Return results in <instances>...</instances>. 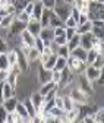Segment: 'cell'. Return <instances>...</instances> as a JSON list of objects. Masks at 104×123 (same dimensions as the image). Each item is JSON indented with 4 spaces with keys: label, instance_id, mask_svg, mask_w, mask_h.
I'll return each instance as SVG.
<instances>
[{
    "label": "cell",
    "instance_id": "ee69618b",
    "mask_svg": "<svg viewBox=\"0 0 104 123\" xmlns=\"http://www.w3.org/2000/svg\"><path fill=\"white\" fill-rule=\"evenodd\" d=\"M94 2H100V3H104V0H94Z\"/></svg>",
    "mask_w": 104,
    "mask_h": 123
},
{
    "label": "cell",
    "instance_id": "484cf974",
    "mask_svg": "<svg viewBox=\"0 0 104 123\" xmlns=\"http://www.w3.org/2000/svg\"><path fill=\"white\" fill-rule=\"evenodd\" d=\"M38 59H40V51H38L35 47H31L29 53L26 54V60H28V63H34V62H38Z\"/></svg>",
    "mask_w": 104,
    "mask_h": 123
},
{
    "label": "cell",
    "instance_id": "ba28073f",
    "mask_svg": "<svg viewBox=\"0 0 104 123\" xmlns=\"http://www.w3.org/2000/svg\"><path fill=\"white\" fill-rule=\"evenodd\" d=\"M41 22L38 21V19H34V18H31L29 16V19H28V22H26V26H25V29H28L29 32H31L34 37H37L38 34H40V31H41Z\"/></svg>",
    "mask_w": 104,
    "mask_h": 123
},
{
    "label": "cell",
    "instance_id": "5b68a950",
    "mask_svg": "<svg viewBox=\"0 0 104 123\" xmlns=\"http://www.w3.org/2000/svg\"><path fill=\"white\" fill-rule=\"evenodd\" d=\"M82 73H84L90 81H95V79L103 78V69H98V68H95V66H92V65H86Z\"/></svg>",
    "mask_w": 104,
    "mask_h": 123
},
{
    "label": "cell",
    "instance_id": "6da1fadb",
    "mask_svg": "<svg viewBox=\"0 0 104 123\" xmlns=\"http://www.w3.org/2000/svg\"><path fill=\"white\" fill-rule=\"evenodd\" d=\"M59 18H60L63 22L66 18L70 16V12H72V5L67 3L66 0H56V3H54V7L51 9Z\"/></svg>",
    "mask_w": 104,
    "mask_h": 123
},
{
    "label": "cell",
    "instance_id": "836d02e7",
    "mask_svg": "<svg viewBox=\"0 0 104 123\" xmlns=\"http://www.w3.org/2000/svg\"><path fill=\"white\" fill-rule=\"evenodd\" d=\"M54 119H57V117H60V116H63L65 114V111L62 110V109H59V107H56V105H53V107H50V109L47 110Z\"/></svg>",
    "mask_w": 104,
    "mask_h": 123
},
{
    "label": "cell",
    "instance_id": "74e56055",
    "mask_svg": "<svg viewBox=\"0 0 104 123\" xmlns=\"http://www.w3.org/2000/svg\"><path fill=\"white\" fill-rule=\"evenodd\" d=\"M34 47H35V49H37L40 53H41V51H43V49H44V41H43V40H41L38 35L35 37V41H34Z\"/></svg>",
    "mask_w": 104,
    "mask_h": 123
},
{
    "label": "cell",
    "instance_id": "7bdbcfd3",
    "mask_svg": "<svg viewBox=\"0 0 104 123\" xmlns=\"http://www.w3.org/2000/svg\"><path fill=\"white\" fill-rule=\"evenodd\" d=\"M76 34V31H75V28H66V32H65V35H66V38L69 40L70 37H73Z\"/></svg>",
    "mask_w": 104,
    "mask_h": 123
},
{
    "label": "cell",
    "instance_id": "7c38bea8",
    "mask_svg": "<svg viewBox=\"0 0 104 123\" xmlns=\"http://www.w3.org/2000/svg\"><path fill=\"white\" fill-rule=\"evenodd\" d=\"M65 119H66V122H70V123L79 122V120H81V116H79V105H76L75 109H72V110H69V111H65Z\"/></svg>",
    "mask_w": 104,
    "mask_h": 123
},
{
    "label": "cell",
    "instance_id": "4316f807",
    "mask_svg": "<svg viewBox=\"0 0 104 123\" xmlns=\"http://www.w3.org/2000/svg\"><path fill=\"white\" fill-rule=\"evenodd\" d=\"M104 120V109L100 105L98 109L92 113V123H101Z\"/></svg>",
    "mask_w": 104,
    "mask_h": 123
},
{
    "label": "cell",
    "instance_id": "8fae6325",
    "mask_svg": "<svg viewBox=\"0 0 104 123\" xmlns=\"http://www.w3.org/2000/svg\"><path fill=\"white\" fill-rule=\"evenodd\" d=\"M56 88H57V84H54L53 81H50V82H46V84H40L37 91L40 92L43 97H46L49 92H51V91H53V89H56Z\"/></svg>",
    "mask_w": 104,
    "mask_h": 123
},
{
    "label": "cell",
    "instance_id": "7402d4cb",
    "mask_svg": "<svg viewBox=\"0 0 104 123\" xmlns=\"http://www.w3.org/2000/svg\"><path fill=\"white\" fill-rule=\"evenodd\" d=\"M62 100H63V111H69L72 109H75V107L78 104H75V101H73L67 94L66 95H62Z\"/></svg>",
    "mask_w": 104,
    "mask_h": 123
},
{
    "label": "cell",
    "instance_id": "1f68e13d",
    "mask_svg": "<svg viewBox=\"0 0 104 123\" xmlns=\"http://www.w3.org/2000/svg\"><path fill=\"white\" fill-rule=\"evenodd\" d=\"M56 57H57V54H56V53L50 54L49 60H47L44 65H41V66H43V68H46V69H49V70H53V69H54V63H56Z\"/></svg>",
    "mask_w": 104,
    "mask_h": 123
},
{
    "label": "cell",
    "instance_id": "d4e9b609",
    "mask_svg": "<svg viewBox=\"0 0 104 123\" xmlns=\"http://www.w3.org/2000/svg\"><path fill=\"white\" fill-rule=\"evenodd\" d=\"M100 53L95 50V49H90V50H86V57H85V63L86 65H92L94 63V60L97 59Z\"/></svg>",
    "mask_w": 104,
    "mask_h": 123
},
{
    "label": "cell",
    "instance_id": "30bf717a",
    "mask_svg": "<svg viewBox=\"0 0 104 123\" xmlns=\"http://www.w3.org/2000/svg\"><path fill=\"white\" fill-rule=\"evenodd\" d=\"M15 111L19 114V117H21V122H22V123H29V122H31V117L28 116L26 109H25V105H24V103H22V101H19V100H18V104H16V107H15Z\"/></svg>",
    "mask_w": 104,
    "mask_h": 123
},
{
    "label": "cell",
    "instance_id": "ac0fdd59",
    "mask_svg": "<svg viewBox=\"0 0 104 123\" xmlns=\"http://www.w3.org/2000/svg\"><path fill=\"white\" fill-rule=\"evenodd\" d=\"M43 10H44V6L41 5V2L35 0V2H34V7H32V12H31V15H29V16L34 18V19H38V21H40L41 15H43Z\"/></svg>",
    "mask_w": 104,
    "mask_h": 123
},
{
    "label": "cell",
    "instance_id": "2e32d148",
    "mask_svg": "<svg viewBox=\"0 0 104 123\" xmlns=\"http://www.w3.org/2000/svg\"><path fill=\"white\" fill-rule=\"evenodd\" d=\"M16 104H18V98L16 97H9V98H6V100H3V103H2V105L5 107V110L6 111H15V107H16Z\"/></svg>",
    "mask_w": 104,
    "mask_h": 123
},
{
    "label": "cell",
    "instance_id": "4fadbf2b",
    "mask_svg": "<svg viewBox=\"0 0 104 123\" xmlns=\"http://www.w3.org/2000/svg\"><path fill=\"white\" fill-rule=\"evenodd\" d=\"M2 94H3V100L9 98V97H13L15 95V86H12L7 81L2 82ZM3 103V101H2Z\"/></svg>",
    "mask_w": 104,
    "mask_h": 123
},
{
    "label": "cell",
    "instance_id": "603a6c76",
    "mask_svg": "<svg viewBox=\"0 0 104 123\" xmlns=\"http://www.w3.org/2000/svg\"><path fill=\"white\" fill-rule=\"evenodd\" d=\"M70 56H73V57H76V59H79V60L85 62V57H86V50H85V49H82L81 45H78L76 49L70 50Z\"/></svg>",
    "mask_w": 104,
    "mask_h": 123
},
{
    "label": "cell",
    "instance_id": "277c9868",
    "mask_svg": "<svg viewBox=\"0 0 104 123\" xmlns=\"http://www.w3.org/2000/svg\"><path fill=\"white\" fill-rule=\"evenodd\" d=\"M66 62H67V68H69L73 73H75V75L82 73L84 69H85V66H86L85 62H82V60H79V59H76V57H73V56H69V57L66 59Z\"/></svg>",
    "mask_w": 104,
    "mask_h": 123
},
{
    "label": "cell",
    "instance_id": "60d3db41",
    "mask_svg": "<svg viewBox=\"0 0 104 123\" xmlns=\"http://www.w3.org/2000/svg\"><path fill=\"white\" fill-rule=\"evenodd\" d=\"M6 114H7V111L5 110V107L0 104V123H6Z\"/></svg>",
    "mask_w": 104,
    "mask_h": 123
},
{
    "label": "cell",
    "instance_id": "8d00e7d4",
    "mask_svg": "<svg viewBox=\"0 0 104 123\" xmlns=\"http://www.w3.org/2000/svg\"><path fill=\"white\" fill-rule=\"evenodd\" d=\"M63 25H65V28H76V21L73 19L72 16H69V18L65 19Z\"/></svg>",
    "mask_w": 104,
    "mask_h": 123
},
{
    "label": "cell",
    "instance_id": "ffe728a7",
    "mask_svg": "<svg viewBox=\"0 0 104 123\" xmlns=\"http://www.w3.org/2000/svg\"><path fill=\"white\" fill-rule=\"evenodd\" d=\"M91 28H92V22L88 19L86 22H84V24H81V25H76V28H75V31H76V34H85V32H91Z\"/></svg>",
    "mask_w": 104,
    "mask_h": 123
},
{
    "label": "cell",
    "instance_id": "b9f144b4",
    "mask_svg": "<svg viewBox=\"0 0 104 123\" xmlns=\"http://www.w3.org/2000/svg\"><path fill=\"white\" fill-rule=\"evenodd\" d=\"M7 78H9V70L0 69V82H5V81H7Z\"/></svg>",
    "mask_w": 104,
    "mask_h": 123
},
{
    "label": "cell",
    "instance_id": "ab89813d",
    "mask_svg": "<svg viewBox=\"0 0 104 123\" xmlns=\"http://www.w3.org/2000/svg\"><path fill=\"white\" fill-rule=\"evenodd\" d=\"M40 2H41V5L46 7V9H53L56 0H40Z\"/></svg>",
    "mask_w": 104,
    "mask_h": 123
},
{
    "label": "cell",
    "instance_id": "e575fe53",
    "mask_svg": "<svg viewBox=\"0 0 104 123\" xmlns=\"http://www.w3.org/2000/svg\"><path fill=\"white\" fill-rule=\"evenodd\" d=\"M53 44L54 45H66L67 44V38H66V35H57V37H54L53 38Z\"/></svg>",
    "mask_w": 104,
    "mask_h": 123
},
{
    "label": "cell",
    "instance_id": "44dd1931",
    "mask_svg": "<svg viewBox=\"0 0 104 123\" xmlns=\"http://www.w3.org/2000/svg\"><path fill=\"white\" fill-rule=\"evenodd\" d=\"M6 56H7V62H9V66H16V62H18V50L15 49H9L6 51Z\"/></svg>",
    "mask_w": 104,
    "mask_h": 123
},
{
    "label": "cell",
    "instance_id": "7a4b0ae2",
    "mask_svg": "<svg viewBox=\"0 0 104 123\" xmlns=\"http://www.w3.org/2000/svg\"><path fill=\"white\" fill-rule=\"evenodd\" d=\"M104 18V5L100 2L90 0L88 2V19L95 21V19H103Z\"/></svg>",
    "mask_w": 104,
    "mask_h": 123
},
{
    "label": "cell",
    "instance_id": "4dcf8cb0",
    "mask_svg": "<svg viewBox=\"0 0 104 123\" xmlns=\"http://www.w3.org/2000/svg\"><path fill=\"white\" fill-rule=\"evenodd\" d=\"M0 69L10 70L9 62H7V56H6V51H2V53H0Z\"/></svg>",
    "mask_w": 104,
    "mask_h": 123
},
{
    "label": "cell",
    "instance_id": "9c48e42d",
    "mask_svg": "<svg viewBox=\"0 0 104 123\" xmlns=\"http://www.w3.org/2000/svg\"><path fill=\"white\" fill-rule=\"evenodd\" d=\"M37 81H38V84L50 82V81H51V70L43 68V66L40 65V66H38V70H37Z\"/></svg>",
    "mask_w": 104,
    "mask_h": 123
},
{
    "label": "cell",
    "instance_id": "cb8c5ba5",
    "mask_svg": "<svg viewBox=\"0 0 104 123\" xmlns=\"http://www.w3.org/2000/svg\"><path fill=\"white\" fill-rule=\"evenodd\" d=\"M60 25H63V21L51 10V13H50V19H49V26L56 28V26H60Z\"/></svg>",
    "mask_w": 104,
    "mask_h": 123
},
{
    "label": "cell",
    "instance_id": "5bb4252c",
    "mask_svg": "<svg viewBox=\"0 0 104 123\" xmlns=\"http://www.w3.org/2000/svg\"><path fill=\"white\" fill-rule=\"evenodd\" d=\"M21 40H22V43L24 44H26V45H29V47H34V41H35V37L29 32L28 29H24L22 32H21Z\"/></svg>",
    "mask_w": 104,
    "mask_h": 123
},
{
    "label": "cell",
    "instance_id": "e0dca14e",
    "mask_svg": "<svg viewBox=\"0 0 104 123\" xmlns=\"http://www.w3.org/2000/svg\"><path fill=\"white\" fill-rule=\"evenodd\" d=\"M25 26H26V24H24V22H21L18 19H15L12 22V25L9 26V32H12V34H21L22 31L25 29Z\"/></svg>",
    "mask_w": 104,
    "mask_h": 123
},
{
    "label": "cell",
    "instance_id": "3957f363",
    "mask_svg": "<svg viewBox=\"0 0 104 123\" xmlns=\"http://www.w3.org/2000/svg\"><path fill=\"white\" fill-rule=\"evenodd\" d=\"M73 101H75V104H78V105H84V104H88L90 103V100H91V97L86 94L85 91H82L79 86H72L70 88V91H69V94H67Z\"/></svg>",
    "mask_w": 104,
    "mask_h": 123
},
{
    "label": "cell",
    "instance_id": "d590c367",
    "mask_svg": "<svg viewBox=\"0 0 104 123\" xmlns=\"http://www.w3.org/2000/svg\"><path fill=\"white\" fill-rule=\"evenodd\" d=\"M92 66H95V68H98V69H103V66H104V57H103V54H98V56H97V59L94 60Z\"/></svg>",
    "mask_w": 104,
    "mask_h": 123
},
{
    "label": "cell",
    "instance_id": "d6986e66",
    "mask_svg": "<svg viewBox=\"0 0 104 123\" xmlns=\"http://www.w3.org/2000/svg\"><path fill=\"white\" fill-rule=\"evenodd\" d=\"M22 103H24V105H25V109H26V113H28V116L29 117H34L35 114H37V109H35V105L31 103V100H29V97H25L24 100H22Z\"/></svg>",
    "mask_w": 104,
    "mask_h": 123
},
{
    "label": "cell",
    "instance_id": "9a60e30c",
    "mask_svg": "<svg viewBox=\"0 0 104 123\" xmlns=\"http://www.w3.org/2000/svg\"><path fill=\"white\" fill-rule=\"evenodd\" d=\"M15 21V15H10V13H5L0 16V28H5V29H9V26L12 25V22Z\"/></svg>",
    "mask_w": 104,
    "mask_h": 123
},
{
    "label": "cell",
    "instance_id": "f6af8a7d",
    "mask_svg": "<svg viewBox=\"0 0 104 123\" xmlns=\"http://www.w3.org/2000/svg\"><path fill=\"white\" fill-rule=\"evenodd\" d=\"M0 2H12V0H0Z\"/></svg>",
    "mask_w": 104,
    "mask_h": 123
},
{
    "label": "cell",
    "instance_id": "bcb514c9",
    "mask_svg": "<svg viewBox=\"0 0 104 123\" xmlns=\"http://www.w3.org/2000/svg\"><path fill=\"white\" fill-rule=\"evenodd\" d=\"M0 9H2V2H0Z\"/></svg>",
    "mask_w": 104,
    "mask_h": 123
},
{
    "label": "cell",
    "instance_id": "f546056e",
    "mask_svg": "<svg viewBox=\"0 0 104 123\" xmlns=\"http://www.w3.org/2000/svg\"><path fill=\"white\" fill-rule=\"evenodd\" d=\"M66 66H67L66 59L62 57V56H57V57H56V63H54V69H56V70H62V69H65Z\"/></svg>",
    "mask_w": 104,
    "mask_h": 123
},
{
    "label": "cell",
    "instance_id": "f1b7e54d",
    "mask_svg": "<svg viewBox=\"0 0 104 123\" xmlns=\"http://www.w3.org/2000/svg\"><path fill=\"white\" fill-rule=\"evenodd\" d=\"M57 56H62L65 59H67L70 56V50L67 49V45H59V47H56V51H54Z\"/></svg>",
    "mask_w": 104,
    "mask_h": 123
},
{
    "label": "cell",
    "instance_id": "f35d334b",
    "mask_svg": "<svg viewBox=\"0 0 104 123\" xmlns=\"http://www.w3.org/2000/svg\"><path fill=\"white\" fill-rule=\"evenodd\" d=\"M51 81H53L54 84H59V82H60V70H56V69L51 70Z\"/></svg>",
    "mask_w": 104,
    "mask_h": 123
},
{
    "label": "cell",
    "instance_id": "83f0119b",
    "mask_svg": "<svg viewBox=\"0 0 104 123\" xmlns=\"http://www.w3.org/2000/svg\"><path fill=\"white\" fill-rule=\"evenodd\" d=\"M79 38H81V35L79 34H75L73 37H70L69 40H67V49L69 50H73V49H76L78 45H79Z\"/></svg>",
    "mask_w": 104,
    "mask_h": 123
},
{
    "label": "cell",
    "instance_id": "8992f818",
    "mask_svg": "<svg viewBox=\"0 0 104 123\" xmlns=\"http://www.w3.org/2000/svg\"><path fill=\"white\" fill-rule=\"evenodd\" d=\"M98 38H95L91 32H85V34H81V38H79V45L82 49H85V50H90V49H92V45H94V43L97 41Z\"/></svg>",
    "mask_w": 104,
    "mask_h": 123
},
{
    "label": "cell",
    "instance_id": "52a82bcc",
    "mask_svg": "<svg viewBox=\"0 0 104 123\" xmlns=\"http://www.w3.org/2000/svg\"><path fill=\"white\" fill-rule=\"evenodd\" d=\"M38 37L44 41V45H50L53 43V38H54V32H53V28L51 26H43Z\"/></svg>",
    "mask_w": 104,
    "mask_h": 123
},
{
    "label": "cell",
    "instance_id": "d6a6232c",
    "mask_svg": "<svg viewBox=\"0 0 104 123\" xmlns=\"http://www.w3.org/2000/svg\"><path fill=\"white\" fill-rule=\"evenodd\" d=\"M18 123V122H21V117H19V114L16 113V111H7V114H6V123Z\"/></svg>",
    "mask_w": 104,
    "mask_h": 123
}]
</instances>
